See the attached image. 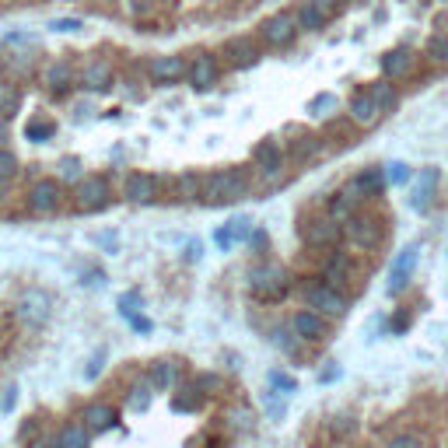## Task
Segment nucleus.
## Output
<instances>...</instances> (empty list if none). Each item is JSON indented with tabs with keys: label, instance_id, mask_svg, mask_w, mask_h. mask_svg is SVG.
Listing matches in <instances>:
<instances>
[{
	"label": "nucleus",
	"instance_id": "1",
	"mask_svg": "<svg viewBox=\"0 0 448 448\" xmlns=\"http://www.w3.org/2000/svg\"><path fill=\"white\" fill-rule=\"evenodd\" d=\"M253 189V179L246 168H221V172H210L203 175V203L210 207H224V203H235L242 196H249Z\"/></svg>",
	"mask_w": 448,
	"mask_h": 448
},
{
	"label": "nucleus",
	"instance_id": "2",
	"mask_svg": "<svg viewBox=\"0 0 448 448\" xmlns=\"http://www.w3.org/2000/svg\"><path fill=\"white\" fill-rule=\"evenodd\" d=\"M291 281H288V270L284 267H274V263H260L249 270V291L263 301H281L288 294Z\"/></svg>",
	"mask_w": 448,
	"mask_h": 448
},
{
	"label": "nucleus",
	"instance_id": "3",
	"mask_svg": "<svg viewBox=\"0 0 448 448\" xmlns=\"http://www.w3.org/2000/svg\"><path fill=\"white\" fill-rule=\"evenodd\" d=\"M305 305L312 308V312H319L322 319H340V315H347V298L336 291V288H329V284H322V281H315V284H308L305 288Z\"/></svg>",
	"mask_w": 448,
	"mask_h": 448
},
{
	"label": "nucleus",
	"instance_id": "4",
	"mask_svg": "<svg viewBox=\"0 0 448 448\" xmlns=\"http://www.w3.org/2000/svg\"><path fill=\"white\" fill-rule=\"evenodd\" d=\"M294 36H298V15H291V11H277V15H270V18L260 25V39H263L267 46H274V50L291 46Z\"/></svg>",
	"mask_w": 448,
	"mask_h": 448
},
{
	"label": "nucleus",
	"instance_id": "5",
	"mask_svg": "<svg viewBox=\"0 0 448 448\" xmlns=\"http://www.w3.org/2000/svg\"><path fill=\"white\" fill-rule=\"evenodd\" d=\"M74 203H77V210H84V214L105 210V207H109V182H105L102 175H84V179L74 186Z\"/></svg>",
	"mask_w": 448,
	"mask_h": 448
},
{
	"label": "nucleus",
	"instance_id": "6",
	"mask_svg": "<svg viewBox=\"0 0 448 448\" xmlns=\"http://www.w3.org/2000/svg\"><path fill=\"white\" fill-rule=\"evenodd\" d=\"M340 235H343V228H340V221H333V217H319V221H305L301 224V239L312 249H333L340 242Z\"/></svg>",
	"mask_w": 448,
	"mask_h": 448
},
{
	"label": "nucleus",
	"instance_id": "7",
	"mask_svg": "<svg viewBox=\"0 0 448 448\" xmlns=\"http://www.w3.org/2000/svg\"><path fill=\"white\" fill-rule=\"evenodd\" d=\"M53 312V298L43 291V288H29L18 301V319L29 322V326H43Z\"/></svg>",
	"mask_w": 448,
	"mask_h": 448
},
{
	"label": "nucleus",
	"instance_id": "8",
	"mask_svg": "<svg viewBox=\"0 0 448 448\" xmlns=\"http://www.w3.org/2000/svg\"><path fill=\"white\" fill-rule=\"evenodd\" d=\"M347 235L357 249H378L382 242V221L378 217H368V214H354L347 221Z\"/></svg>",
	"mask_w": 448,
	"mask_h": 448
},
{
	"label": "nucleus",
	"instance_id": "9",
	"mask_svg": "<svg viewBox=\"0 0 448 448\" xmlns=\"http://www.w3.org/2000/svg\"><path fill=\"white\" fill-rule=\"evenodd\" d=\"M60 203H64V186H60L57 179H43V182H36L32 193H29V207H32L36 214H57Z\"/></svg>",
	"mask_w": 448,
	"mask_h": 448
},
{
	"label": "nucleus",
	"instance_id": "10",
	"mask_svg": "<svg viewBox=\"0 0 448 448\" xmlns=\"http://www.w3.org/2000/svg\"><path fill=\"white\" fill-rule=\"evenodd\" d=\"M123 196H126L130 203H137V207L154 203V200H158V179L147 175V172H130L126 182H123Z\"/></svg>",
	"mask_w": 448,
	"mask_h": 448
},
{
	"label": "nucleus",
	"instance_id": "11",
	"mask_svg": "<svg viewBox=\"0 0 448 448\" xmlns=\"http://www.w3.org/2000/svg\"><path fill=\"white\" fill-rule=\"evenodd\" d=\"M385 186H389L385 168H364V172H357V175L347 182V189H350L357 200H375V196H382Z\"/></svg>",
	"mask_w": 448,
	"mask_h": 448
},
{
	"label": "nucleus",
	"instance_id": "12",
	"mask_svg": "<svg viewBox=\"0 0 448 448\" xmlns=\"http://www.w3.org/2000/svg\"><path fill=\"white\" fill-rule=\"evenodd\" d=\"M182 77H189V64L179 53L158 57L151 64V81H158V84H172V81H182Z\"/></svg>",
	"mask_w": 448,
	"mask_h": 448
},
{
	"label": "nucleus",
	"instance_id": "13",
	"mask_svg": "<svg viewBox=\"0 0 448 448\" xmlns=\"http://www.w3.org/2000/svg\"><path fill=\"white\" fill-rule=\"evenodd\" d=\"M417 260H420V246H410L396 263H392V274H389V294H399L406 284H410V277H413V270H417Z\"/></svg>",
	"mask_w": 448,
	"mask_h": 448
},
{
	"label": "nucleus",
	"instance_id": "14",
	"mask_svg": "<svg viewBox=\"0 0 448 448\" xmlns=\"http://www.w3.org/2000/svg\"><path fill=\"white\" fill-rule=\"evenodd\" d=\"M291 333L301 336V340H308V343H315V340H326L329 326H326V319H322L319 312L305 308V312H298V315L291 319Z\"/></svg>",
	"mask_w": 448,
	"mask_h": 448
},
{
	"label": "nucleus",
	"instance_id": "15",
	"mask_svg": "<svg viewBox=\"0 0 448 448\" xmlns=\"http://www.w3.org/2000/svg\"><path fill=\"white\" fill-rule=\"evenodd\" d=\"M217 64H214V57L210 53H200V57H193L189 60V84L196 88V91H207V88H214L217 84Z\"/></svg>",
	"mask_w": 448,
	"mask_h": 448
},
{
	"label": "nucleus",
	"instance_id": "16",
	"mask_svg": "<svg viewBox=\"0 0 448 448\" xmlns=\"http://www.w3.org/2000/svg\"><path fill=\"white\" fill-rule=\"evenodd\" d=\"M438 168H424L417 179H413V189H410V207L417 210V214H424L427 207H431V193H434V186H438Z\"/></svg>",
	"mask_w": 448,
	"mask_h": 448
},
{
	"label": "nucleus",
	"instance_id": "17",
	"mask_svg": "<svg viewBox=\"0 0 448 448\" xmlns=\"http://www.w3.org/2000/svg\"><path fill=\"white\" fill-rule=\"evenodd\" d=\"M253 232H256V224H253L249 217H235V221H228V228L214 232V242H217L221 249H232L235 242H249Z\"/></svg>",
	"mask_w": 448,
	"mask_h": 448
},
{
	"label": "nucleus",
	"instance_id": "18",
	"mask_svg": "<svg viewBox=\"0 0 448 448\" xmlns=\"http://www.w3.org/2000/svg\"><path fill=\"white\" fill-rule=\"evenodd\" d=\"M413 70V53L410 50H389L385 57H382V77L385 81H396V77H406Z\"/></svg>",
	"mask_w": 448,
	"mask_h": 448
},
{
	"label": "nucleus",
	"instance_id": "19",
	"mask_svg": "<svg viewBox=\"0 0 448 448\" xmlns=\"http://www.w3.org/2000/svg\"><path fill=\"white\" fill-rule=\"evenodd\" d=\"M81 84H84L88 91H105V88L112 84V67H109L105 60H88L84 70H81Z\"/></svg>",
	"mask_w": 448,
	"mask_h": 448
},
{
	"label": "nucleus",
	"instance_id": "20",
	"mask_svg": "<svg viewBox=\"0 0 448 448\" xmlns=\"http://www.w3.org/2000/svg\"><path fill=\"white\" fill-rule=\"evenodd\" d=\"M378 105H375V98H371V91H361V95H354L350 98V119L357 123V126H375L378 123Z\"/></svg>",
	"mask_w": 448,
	"mask_h": 448
},
{
	"label": "nucleus",
	"instance_id": "21",
	"mask_svg": "<svg viewBox=\"0 0 448 448\" xmlns=\"http://www.w3.org/2000/svg\"><path fill=\"white\" fill-rule=\"evenodd\" d=\"M253 158H256V168H260L263 175H277V172L284 168V151H281V147H277L274 140H267V144H260Z\"/></svg>",
	"mask_w": 448,
	"mask_h": 448
},
{
	"label": "nucleus",
	"instance_id": "22",
	"mask_svg": "<svg viewBox=\"0 0 448 448\" xmlns=\"http://www.w3.org/2000/svg\"><path fill=\"white\" fill-rule=\"evenodd\" d=\"M74 81H81V77H77V70H74L67 60H57V64L46 67V84H50L53 91H67Z\"/></svg>",
	"mask_w": 448,
	"mask_h": 448
},
{
	"label": "nucleus",
	"instance_id": "23",
	"mask_svg": "<svg viewBox=\"0 0 448 448\" xmlns=\"http://www.w3.org/2000/svg\"><path fill=\"white\" fill-rule=\"evenodd\" d=\"M322 281H326L329 288L350 281V260H347L343 253H333V256L326 260V267H322Z\"/></svg>",
	"mask_w": 448,
	"mask_h": 448
},
{
	"label": "nucleus",
	"instance_id": "24",
	"mask_svg": "<svg viewBox=\"0 0 448 448\" xmlns=\"http://www.w3.org/2000/svg\"><path fill=\"white\" fill-rule=\"evenodd\" d=\"M84 427H88V431H109V427H116V410L105 406V403L88 406V410H84Z\"/></svg>",
	"mask_w": 448,
	"mask_h": 448
},
{
	"label": "nucleus",
	"instance_id": "25",
	"mask_svg": "<svg viewBox=\"0 0 448 448\" xmlns=\"http://www.w3.org/2000/svg\"><path fill=\"white\" fill-rule=\"evenodd\" d=\"M326 22H329V15H326L322 8H315L312 0L298 8V29H305V32H322Z\"/></svg>",
	"mask_w": 448,
	"mask_h": 448
},
{
	"label": "nucleus",
	"instance_id": "26",
	"mask_svg": "<svg viewBox=\"0 0 448 448\" xmlns=\"http://www.w3.org/2000/svg\"><path fill=\"white\" fill-rule=\"evenodd\" d=\"M371 98H375V105H378V112L385 116V112H392L396 105H399V91L392 88V81H378V84H371Z\"/></svg>",
	"mask_w": 448,
	"mask_h": 448
},
{
	"label": "nucleus",
	"instance_id": "27",
	"mask_svg": "<svg viewBox=\"0 0 448 448\" xmlns=\"http://www.w3.org/2000/svg\"><path fill=\"white\" fill-rule=\"evenodd\" d=\"M60 441H64V448H88L91 445V431L84 424H67L60 431Z\"/></svg>",
	"mask_w": 448,
	"mask_h": 448
},
{
	"label": "nucleus",
	"instance_id": "28",
	"mask_svg": "<svg viewBox=\"0 0 448 448\" xmlns=\"http://www.w3.org/2000/svg\"><path fill=\"white\" fill-rule=\"evenodd\" d=\"M175 382H179L175 364H172V361H158L154 371H151V385H154V389H172Z\"/></svg>",
	"mask_w": 448,
	"mask_h": 448
},
{
	"label": "nucleus",
	"instance_id": "29",
	"mask_svg": "<svg viewBox=\"0 0 448 448\" xmlns=\"http://www.w3.org/2000/svg\"><path fill=\"white\" fill-rule=\"evenodd\" d=\"M228 53H232V67H253L260 60V50L249 46V43H232Z\"/></svg>",
	"mask_w": 448,
	"mask_h": 448
},
{
	"label": "nucleus",
	"instance_id": "30",
	"mask_svg": "<svg viewBox=\"0 0 448 448\" xmlns=\"http://www.w3.org/2000/svg\"><path fill=\"white\" fill-rule=\"evenodd\" d=\"M203 196V175L200 172H186L179 179V200H200Z\"/></svg>",
	"mask_w": 448,
	"mask_h": 448
},
{
	"label": "nucleus",
	"instance_id": "31",
	"mask_svg": "<svg viewBox=\"0 0 448 448\" xmlns=\"http://www.w3.org/2000/svg\"><path fill=\"white\" fill-rule=\"evenodd\" d=\"M151 389H154V385L144 382V378L133 385V392H130V410H133V413H144V410L151 406Z\"/></svg>",
	"mask_w": 448,
	"mask_h": 448
},
{
	"label": "nucleus",
	"instance_id": "32",
	"mask_svg": "<svg viewBox=\"0 0 448 448\" xmlns=\"http://www.w3.org/2000/svg\"><path fill=\"white\" fill-rule=\"evenodd\" d=\"M336 109V95H315L312 102H308V116H315V119H322V116H329Z\"/></svg>",
	"mask_w": 448,
	"mask_h": 448
},
{
	"label": "nucleus",
	"instance_id": "33",
	"mask_svg": "<svg viewBox=\"0 0 448 448\" xmlns=\"http://www.w3.org/2000/svg\"><path fill=\"white\" fill-rule=\"evenodd\" d=\"M385 179H389V186H406V182L413 179V172H410V165H403V161H389V165H385Z\"/></svg>",
	"mask_w": 448,
	"mask_h": 448
},
{
	"label": "nucleus",
	"instance_id": "34",
	"mask_svg": "<svg viewBox=\"0 0 448 448\" xmlns=\"http://www.w3.org/2000/svg\"><path fill=\"white\" fill-rule=\"evenodd\" d=\"M15 175H18V158H15L11 151L0 147V186H8Z\"/></svg>",
	"mask_w": 448,
	"mask_h": 448
},
{
	"label": "nucleus",
	"instance_id": "35",
	"mask_svg": "<svg viewBox=\"0 0 448 448\" xmlns=\"http://www.w3.org/2000/svg\"><path fill=\"white\" fill-rule=\"evenodd\" d=\"M200 403H203V399H200V389L193 385V389H186V396H175L172 406H175L179 413H193V410H200Z\"/></svg>",
	"mask_w": 448,
	"mask_h": 448
},
{
	"label": "nucleus",
	"instance_id": "36",
	"mask_svg": "<svg viewBox=\"0 0 448 448\" xmlns=\"http://www.w3.org/2000/svg\"><path fill=\"white\" fill-rule=\"evenodd\" d=\"M53 130H57L53 123H43V119H32V123L25 126V137L39 144V140H46V137H53Z\"/></svg>",
	"mask_w": 448,
	"mask_h": 448
},
{
	"label": "nucleus",
	"instance_id": "37",
	"mask_svg": "<svg viewBox=\"0 0 448 448\" xmlns=\"http://www.w3.org/2000/svg\"><path fill=\"white\" fill-rule=\"evenodd\" d=\"M270 382H274V392H281V396L298 392V382H294L291 375H284V371H270Z\"/></svg>",
	"mask_w": 448,
	"mask_h": 448
},
{
	"label": "nucleus",
	"instance_id": "38",
	"mask_svg": "<svg viewBox=\"0 0 448 448\" xmlns=\"http://www.w3.org/2000/svg\"><path fill=\"white\" fill-rule=\"evenodd\" d=\"M427 57L438 60V64H448V36H434L427 43Z\"/></svg>",
	"mask_w": 448,
	"mask_h": 448
},
{
	"label": "nucleus",
	"instance_id": "39",
	"mask_svg": "<svg viewBox=\"0 0 448 448\" xmlns=\"http://www.w3.org/2000/svg\"><path fill=\"white\" fill-rule=\"evenodd\" d=\"M137 305H140V294H137V291L123 294V298H119V312H123V319H130V322H133V319H137Z\"/></svg>",
	"mask_w": 448,
	"mask_h": 448
},
{
	"label": "nucleus",
	"instance_id": "40",
	"mask_svg": "<svg viewBox=\"0 0 448 448\" xmlns=\"http://www.w3.org/2000/svg\"><path fill=\"white\" fill-rule=\"evenodd\" d=\"M270 340H274V343H277V347H281L284 354H291V357L298 354V343H294V340L288 336V329H274V336H270Z\"/></svg>",
	"mask_w": 448,
	"mask_h": 448
},
{
	"label": "nucleus",
	"instance_id": "41",
	"mask_svg": "<svg viewBox=\"0 0 448 448\" xmlns=\"http://www.w3.org/2000/svg\"><path fill=\"white\" fill-rule=\"evenodd\" d=\"M385 448H424V445H420V438H413V434H399V438H392Z\"/></svg>",
	"mask_w": 448,
	"mask_h": 448
},
{
	"label": "nucleus",
	"instance_id": "42",
	"mask_svg": "<svg viewBox=\"0 0 448 448\" xmlns=\"http://www.w3.org/2000/svg\"><path fill=\"white\" fill-rule=\"evenodd\" d=\"M60 168H64V179H77V182L84 179V175H81V161H77V158H67Z\"/></svg>",
	"mask_w": 448,
	"mask_h": 448
},
{
	"label": "nucleus",
	"instance_id": "43",
	"mask_svg": "<svg viewBox=\"0 0 448 448\" xmlns=\"http://www.w3.org/2000/svg\"><path fill=\"white\" fill-rule=\"evenodd\" d=\"M267 413H270L274 420H281V417H284V403H281V399L274 396V389L267 392Z\"/></svg>",
	"mask_w": 448,
	"mask_h": 448
},
{
	"label": "nucleus",
	"instance_id": "44",
	"mask_svg": "<svg viewBox=\"0 0 448 448\" xmlns=\"http://www.w3.org/2000/svg\"><path fill=\"white\" fill-rule=\"evenodd\" d=\"M50 29H57V32H77V29H81V18H60V22H53Z\"/></svg>",
	"mask_w": 448,
	"mask_h": 448
},
{
	"label": "nucleus",
	"instance_id": "45",
	"mask_svg": "<svg viewBox=\"0 0 448 448\" xmlns=\"http://www.w3.org/2000/svg\"><path fill=\"white\" fill-rule=\"evenodd\" d=\"M312 4H315V8H322L326 15H336V11L347 4V0H312Z\"/></svg>",
	"mask_w": 448,
	"mask_h": 448
},
{
	"label": "nucleus",
	"instance_id": "46",
	"mask_svg": "<svg viewBox=\"0 0 448 448\" xmlns=\"http://www.w3.org/2000/svg\"><path fill=\"white\" fill-rule=\"evenodd\" d=\"M36 448H64V441H60V434H46L36 441Z\"/></svg>",
	"mask_w": 448,
	"mask_h": 448
},
{
	"label": "nucleus",
	"instance_id": "47",
	"mask_svg": "<svg viewBox=\"0 0 448 448\" xmlns=\"http://www.w3.org/2000/svg\"><path fill=\"white\" fill-rule=\"evenodd\" d=\"M249 242H253V249H263V246H267V242H270V239H267V232H263V228H256V232H253V239H249Z\"/></svg>",
	"mask_w": 448,
	"mask_h": 448
},
{
	"label": "nucleus",
	"instance_id": "48",
	"mask_svg": "<svg viewBox=\"0 0 448 448\" xmlns=\"http://www.w3.org/2000/svg\"><path fill=\"white\" fill-rule=\"evenodd\" d=\"M98 371H102V354H98V357H91V364H88V378H95Z\"/></svg>",
	"mask_w": 448,
	"mask_h": 448
},
{
	"label": "nucleus",
	"instance_id": "49",
	"mask_svg": "<svg viewBox=\"0 0 448 448\" xmlns=\"http://www.w3.org/2000/svg\"><path fill=\"white\" fill-rule=\"evenodd\" d=\"M133 329H137V333H147V329H151V322H147V319H140V315H137V319H133Z\"/></svg>",
	"mask_w": 448,
	"mask_h": 448
},
{
	"label": "nucleus",
	"instance_id": "50",
	"mask_svg": "<svg viewBox=\"0 0 448 448\" xmlns=\"http://www.w3.org/2000/svg\"><path fill=\"white\" fill-rule=\"evenodd\" d=\"M15 399H18V389H8V396H4V410H11V406H15Z\"/></svg>",
	"mask_w": 448,
	"mask_h": 448
},
{
	"label": "nucleus",
	"instance_id": "51",
	"mask_svg": "<svg viewBox=\"0 0 448 448\" xmlns=\"http://www.w3.org/2000/svg\"><path fill=\"white\" fill-rule=\"evenodd\" d=\"M4 137H8V126H4V123H0V144H4Z\"/></svg>",
	"mask_w": 448,
	"mask_h": 448
},
{
	"label": "nucleus",
	"instance_id": "52",
	"mask_svg": "<svg viewBox=\"0 0 448 448\" xmlns=\"http://www.w3.org/2000/svg\"><path fill=\"white\" fill-rule=\"evenodd\" d=\"M0 74H4V57H0Z\"/></svg>",
	"mask_w": 448,
	"mask_h": 448
}]
</instances>
